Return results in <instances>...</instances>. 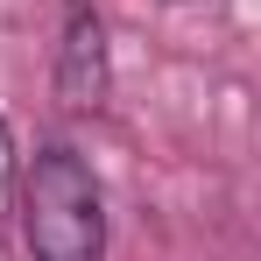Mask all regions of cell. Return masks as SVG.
I'll use <instances>...</instances> for the list:
<instances>
[{"mask_svg": "<svg viewBox=\"0 0 261 261\" xmlns=\"http://www.w3.org/2000/svg\"><path fill=\"white\" fill-rule=\"evenodd\" d=\"M21 198V247L29 261H106V198L85 155L49 141L14 184Z\"/></svg>", "mask_w": 261, "mask_h": 261, "instance_id": "1", "label": "cell"}, {"mask_svg": "<svg viewBox=\"0 0 261 261\" xmlns=\"http://www.w3.org/2000/svg\"><path fill=\"white\" fill-rule=\"evenodd\" d=\"M113 92V64H106V21L92 7H71L64 43H57V99L71 113H99Z\"/></svg>", "mask_w": 261, "mask_h": 261, "instance_id": "2", "label": "cell"}, {"mask_svg": "<svg viewBox=\"0 0 261 261\" xmlns=\"http://www.w3.org/2000/svg\"><path fill=\"white\" fill-rule=\"evenodd\" d=\"M14 184H21V170H14V134H7V120H0V226H7V212H14Z\"/></svg>", "mask_w": 261, "mask_h": 261, "instance_id": "3", "label": "cell"}]
</instances>
